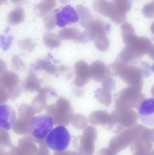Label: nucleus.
<instances>
[{
	"label": "nucleus",
	"instance_id": "nucleus-21",
	"mask_svg": "<svg viewBox=\"0 0 154 155\" xmlns=\"http://www.w3.org/2000/svg\"><path fill=\"white\" fill-rule=\"evenodd\" d=\"M10 98L9 95L6 92L0 88V104H4Z\"/></svg>",
	"mask_w": 154,
	"mask_h": 155
},
{
	"label": "nucleus",
	"instance_id": "nucleus-16",
	"mask_svg": "<svg viewBox=\"0 0 154 155\" xmlns=\"http://www.w3.org/2000/svg\"><path fill=\"white\" fill-rule=\"evenodd\" d=\"M35 67L37 69H41L45 71L50 74H54L57 71V68L55 65L49 63L47 61L44 60L38 61Z\"/></svg>",
	"mask_w": 154,
	"mask_h": 155
},
{
	"label": "nucleus",
	"instance_id": "nucleus-7",
	"mask_svg": "<svg viewBox=\"0 0 154 155\" xmlns=\"http://www.w3.org/2000/svg\"><path fill=\"white\" fill-rule=\"evenodd\" d=\"M80 24L87 28V30L95 36L107 35L111 30V25L109 23L99 18L94 17L93 15L85 21H80Z\"/></svg>",
	"mask_w": 154,
	"mask_h": 155
},
{
	"label": "nucleus",
	"instance_id": "nucleus-10",
	"mask_svg": "<svg viewBox=\"0 0 154 155\" xmlns=\"http://www.w3.org/2000/svg\"><path fill=\"white\" fill-rule=\"evenodd\" d=\"M137 116L144 124L153 127L154 125V100L146 99L138 107Z\"/></svg>",
	"mask_w": 154,
	"mask_h": 155
},
{
	"label": "nucleus",
	"instance_id": "nucleus-9",
	"mask_svg": "<svg viewBox=\"0 0 154 155\" xmlns=\"http://www.w3.org/2000/svg\"><path fill=\"white\" fill-rule=\"evenodd\" d=\"M55 17L56 24L61 28L71 24L75 23L79 20L77 13L70 5H66L57 11Z\"/></svg>",
	"mask_w": 154,
	"mask_h": 155
},
{
	"label": "nucleus",
	"instance_id": "nucleus-14",
	"mask_svg": "<svg viewBox=\"0 0 154 155\" xmlns=\"http://www.w3.org/2000/svg\"><path fill=\"white\" fill-rule=\"evenodd\" d=\"M80 31L74 28L63 29L60 33V36L63 39H77L80 38Z\"/></svg>",
	"mask_w": 154,
	"mask_h": 155
},
{
	"label": "nucleus",
	"instance_id": "nucleus-3",
	"mask_svg": "<svg viewBox=\"0 0 154 155\" xmlns=\"http://www.w3.org/2000/svg\"><path fill=\"white\" fill-rule=\"evenodd\" d=\"M54 122L49 115H41L34 117L30 126V135L35 142L45 141L49 133L52 130Z\"/></svg>",
	"mask_w": 154,
	"mask_h": 155
},
{
	"label": "nucleus",
	"instance_id": "nucleus-20",
	"mask_svg": "<svg viewBox=\"0 0 154 155\" xmlns=\"http://www.w3.org/2000/svg\"><path fill=\"white\" fill-rule=\"evenodd\" d=\"M36 143L39 144V148L35 155H49L45 141H39Z\"/></svg>",
	"mask_w": 154,
	"mask_h": 155
},
{
	"label": "nucleus",
	"instance_id": "nucleus-18",
	"mask_svg": "<svg viewBox=\"0 0 154 155\" xmlns=\"http://www.w3.org/2000/svg\"><path fill=\"white\" fill-rule=\"evenodd\" d=\"M77 11L80 21H85L92 16L90 11L82 5L77 6Z\"/></svg>",
	"mask_w": 154,
	"mask_h": 155
},
{
	"label": "nucleus",
	"instance_id": "nucleus-12",
	"mask_svg": "<svg viewBox=\"0 0 154 155\" xmlns=\"http://www.w3.org/2000/svg\"><path fill=\"white\" fill-rule=\"evenodd\" d=\"M38 92L39 94L34 97L31 105L35 114L41 113L47 107V98L49 95L55 93L49 88H41Z\"/></svg>",
	"mask_w": 154,
	"mask_h": 155
},
{
	"label": "nucleus",
	"instance_id": "nucleus-1",
	"mask_svg": "<svg viewBox=\"0 0 154 155\" xmlns=\"http://www.w3.org/2000/svg\"><path fill=\"white\" fill-rule=\"evenodd\" d=\"M71 141V136L68 129L63 125L58 126L47 135L45 143L53 151L62 152L68 148Z\"/></svg>",
	"mask_w": 154,
	"mask_h": 155
},
{
	"label": "nucleus",
	"instance_id": "nucleus-2",
	"mask_svg": "<svg viewBox=\"0 0 154 155\" xmlns=\"http://www.w3.org/2000/svg\"><path fill=\"white\" fill-rule=\"evenodd\" d=\"M19 117L14 123L12 128L19 135H30V126L35 113L31 106L22 104L18 108Z\"/></svg>",
	"mask_w": 154,
	"mask_h": 155
},
{
	"label": "nucleus",
	"instance_id": "nucleus-4",
	"mask_svg": "<svg viewBox=\"0 0 154 155\" xmlns=\"http://www.w3.org/2000/svg\"><path fill=\"white\" fill-rule=\"evenodd\" d=\"M92 8L95 12L110 18L117 23H121L127 20L126 15L118 12L114 0H95Z\"/></svg>",
	"mask_w": 154,
	"mask_h": 155
},
{
	"label": "nucleus",
	"instance_id": "nucleus-22",
	"mask_svg": "<svg viewBox=\"0 0 154 155\" xmlns=\"http://www.w3.org/2000/svg\"><path fill=\"white\" fill-rule=\"evenodd\" d=\"M6 68L7 66L5 62L2 59H0V74L6 71Z\"/></svg>",
	"mask_w": 154,
	"mask_h": 155
},
{
	"label": "nucleus",
	"instance_id": "nucleus-17",
	"mask_svg": "<svg viewBox=\"0 0 154 155\" xmlns=\"http://www.w3.org/2000/svg\"><path fill=\"white\" fill-rule=\"evenodd\" d=\"M11 145V137L9 133L5 129L0 127V147L8 148Z\"/></svg>",
	"mask_w": 154,
	"mask_h": 155
},
{
	"label": "nucleus",
	"instance_id": "nucleus-13",
	"mask_svg": "<svg viewBox=\"0 0 154 155\" xmlns=\"http://www.w3.org/2000/svg\"><path fill=\"white\" fill-rule=\"evenodd\" d=\"M41 80L37 77L33 70H30L21 84L22 89L26 92H38L41 88Z\"/></svg>",
	"mask_w": 154,
	"mask_h": 155
},
{
	"label": "nucleus",
	"instance_id": "nucleus-19",
	"mask_svg": "<svg viewBox=\"0 0 154 155\" xmlns=\"http://www.w3.org/2000/svg\"><path fill=\"white\" fill-rule=\"evenodd\" d=\"M154 2L146 5L143 8V15L146 18H152L154 16Z\"/></svg>",
	"mask_w": 154,
	"mask_h": 155
},
{
	"label": "nucleus",
	"instance_id": "nucleus-15",
	"mask_svg": "<svg viewBox=\"0 0 154 155\" xmlns=\"http://www.w3.org/2000/svg\"><path fill=\"white\" fill-rule=\"evenodd\" d=\"M117 9L120 13L126 15L132 8L131 0H114Z\"/></svg>",
	"mask_w": 154,
	"mask_h": 155
},
{
	"label": "nucleus",
	"instance_id": "nucleus-11",
	"mask_svg": "<svg viewBox=\"0 0 154 155\" xmlns=\"http://www.w3.org/2000/svg\"><path fill=\"white\" fill-rule=\"evenodd\" d=\"M16 120L15 111L8 105H0V127L10 130Z\"/></svg>",
	"mask_w": 154,
	"mask_h": 155
},
{
	"label": "nucleus",
	"instance_id": "nucleus-23",
	"mask_svg": "<svg viewBox=\"0 0 154 155\" xmlns=\"http://www.w3.org/2000/svg\"><path fill=\"white\" fill-rule=\"evenodd\" d=\"M5 152L4 147H0V155H5Z\"/></svg>",
	"mask_w": 154,
	"mask_h": 155
},
{
	"label": "nucleus",
	"instance_id": "nucleus-8",
	"mask_svg": "<svg viewBox=\"0 0 154 155\" xmlns=\"http://www.w3.org/2000/svg\"><path fill=\"white\" fill-rule=\"evenodd\" d=\"M72 108L68 100L60 97L53 104L50 105L46 107V113L52 117L54 124H60L61 118L69 109Z\"/></svg>",
	"mask_w": 154,
	"mask_h": 155
},
{
	"label": "nucleus",
	"instance_id": "nucleus-6",
	"mask_svg": "<svg viewBox=\"0 0 154 155\" xmlns=\"http://www.w3.org/2000/svg\"><path fill=\"white\" fill-rule=\"evenodd\" d=\"M36 143L31 135H26L19 140L17 147L12 144L5 155H35L39 149Z\"/></svg>",
	"mask_w": 154,
	"mask_h": 155
},
{
	"label": "nucleus",
	"instance_id": "nucleus-24",
	"mask_svg": "<svg viewBox=\"0 0 154 155\" xmlns=\"http://www.w3.org/2000/svg\"></svg>",
	"mask_w": 154,
	"mask_h": 155
},
{
	"label": "nucleus",
	"instance_id": "nucleus-5",
	"mask_svg": "<svg viewBox=\"0 0 154 155\" xmlns=\"http://www.w3.org/2000/svg\"><path fill=\"white\" fill-rule=\"evenodd\" d=\"M0 88L8 94L10 98L19 97L22 89L18 74L6 70L0 74Z\"/></svg>",
	"mask_w": 154,
	"mask_h": 155
}]
</instances>
